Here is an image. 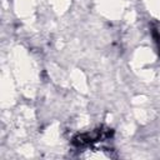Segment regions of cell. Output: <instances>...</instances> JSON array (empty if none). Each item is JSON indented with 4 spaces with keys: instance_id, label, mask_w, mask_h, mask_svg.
Returning <instances> with one entry per match:
<instances>
[{
    "instance_id": "cell-1",
    "label": "cell",
    "mask_w": 160,
    "mask_h": 160,
    "mask_svg": "<svg viewBox=\"0 0 160 160\" xmlns=\"http://www.w3.org/2000/svg\"><path fill=\"white\" fill-rule=\"evenodd\" d=\"M154 38L156 39V44H158V48H159V54H160V32H158V31H155L154 30Z\"/></svg>"
}]
</instances>
